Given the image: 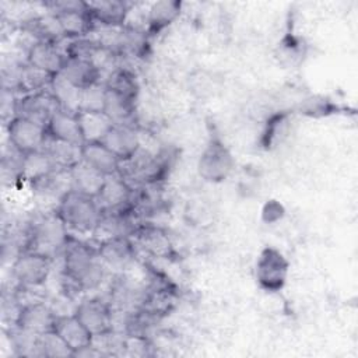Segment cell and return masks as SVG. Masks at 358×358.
Wrapping results in <instances>:
<instances>
[{"instance_id": "cell-31", "label": "cell", "mask_w": 358, "mask_h": 358, "mask_svg": "<svg viewBox=\"0 0 358 358\" xmlns=\"http://www.w3.org/2000/svg\"><path fill=\"white\" fill-rule=\"evenodd\" d=\"M38 352L39 357L60 358V357H74L69 345L62 340V337L52 329L46 333L38 336Z\"/></svg>"}, {"instance_id": "cell-16", "label": "cell", "mask_w": 358, "mask_h": 358, "mask_svg": "<svg viewBox=\"0 0 358 358\" xmlns=\"http://www.w3.org/2000/svg\"><path fill=\"white\" fill-rule=\"evenodd\" d=\"M66 59V52L57 43L34 41L25 53V63L49 76L60 73Z\"/></svg>"}, {"instance_id": "cell-21", "label": "cell", "mask_w": 358, "mask_h": 358, "mask_svg": "<svg viewBox=\"0 0 358 358\" xmlns=\"http://www.w3.org/2000/svg\"><path fill=\"white\" fill-rule=\"evenodd\" d=\"M136 213L133 210H119V211H102L99 224L94 235L101 239L113 236H127L131 238L134 231L140 224L134 220Z\"/></svg>"}, {"instance_id": "cell-30", "label": "cell", "mask_w": 358, "mask_h": 358, "mask_svg": "<svg viewBox=\"0 0 358 358\" xmlns=\"http://www.w3.org/2000/svg\"><path fill=\"white\" fill-rule=\"evenodd\" d=\"M136 112V102L122 98L106 90L103 113L113 124H131Z\"/></svg>"}, {"instance_id": "cell-27", "label": "cell", "mask_w": 358, "mask_h": 358, "mask_svg": "<svg viewBox=\"0 0 358 358\" xmlns=\"http://www.w3.org/2000/svg\"><path fill=\"white\" fill-rule=\"evenodd\" d=\"M48 90L56 98L62 109L70 110V112H78L81 90L74 87L62 73L53 74L50 77Z\"/></svg>"}, {"instance_id": "cell-14", "label": "cell", "mask_w": 358, "mask_h": 358, "mask_svg": "<svg viewBox=\"0 0 358 358\" xmlns=\"http://www.w3.org/2000/svg\"><path fill=\"white\" fill-rule=\"evenodd\" d=\"M96 252L106 268L124 270L136 257V245L131 238L113 236L99 239Z\"/></svg>"}, {"instance_id": "cell-12", "label": "cell", "mask_w": 358, "mask_h": 358, "mask_svg": "<svg viewBox=\"0 0 358 358\" xmlns=\"http://www.w3.org/2000/svg\"><path fill=\"white\" fill-rule=\"evenodd\" d=\"M53 330L69 345L74 357L85 354L92 347L95 340L92 333L81 323V320L73 312L56 315Z\"/></svg>"}, {"instance_id": "cell-1", "label": "cell", "mask_w": 358, "mask_h": 358, "mask_svg": "<svg viewBox=\"0 0 358 358\" xmlns=\"http://www.w3.org/2000/svg\"><path fill=\"white\" fill-rule=\"evenodd\" d=\"M63 277L77 291H92L98 288L106 273V267L92 248L74 238L66 245L62 253Z\"/></svg>"}, {"instance_id": "cell-28", "label": "cell", "mask_w": 358, "mask_h": 358, "mask_svg": "<svg viewBox=\"0 0 358 358\" xmlns=\"http://www.w3.org/2000/svg\"><path fill=\"white\" fill-rule=\"evenodd\" d=\"M43 150L57 169H71L81 161V147L48 138Z\"/></svg>"}, {"instance_id": "cell-7", "label": "cell", "mask_w": 358, "mask_h": 358, "mask_svg": "<svg viewBox=\"0 0 358 358\" xmlns=\"http://www.w3.org/2000/svg\"><path fill=\"white\" fill-rule=\"evenodd\" d=\"M52 257L22 249L17 253L11 264V277L18 287H43L52 273Z\"/></svg>"}, {"instance_id": "cell-25", "label": "cell", "mask_w": 358, "mask_h": 358, "mask_svg": "<svg viewBox=\"0 0 358 358\" xmlns=\"http://www.w3.org/2000/svg\"><path fill=\"white\" fill-rule=\"evenodd\" d=\"M108 91L136 102L140 92V85L136 74L124 67H115L103 81Z\"/></svg>"}, {"instance_id": "cell-22", "label": "cell", "mask_w": 358, "mask_h": 358, "mask_svg": "<svg viewBox=\"0 0 358 358\" xmlns=\"http://www.w3.org/2000/svg\"><path fill=\"white\" fill-rule=\"evenodd\" d=\"M81 159L105 176L120 173L122 169L119 158L102 141L84 143L81 147Z\"/></svg>"}, {"instance_id": "cell-18", "label": "cell", "mask_w": 358, "mask_h": 358, "mask_svg": "<svg viewBox=\"0 0 358 358\" xmlns=\"http://www.w3.org/2000/svg\"><path fill=\"white\" fill-rule=\"evenodd\" d=\"M87 4L95 27L101 25L109 29L122 28L130 14V4L122 0H96L87 1Z\"/></svg>"}, {"instance_id": "cell-13", "label": "cell", "mask_w": 358, "mask_h": 358, "mask_svg": "<svg viewBox=\"0 0 358 358\" xmlns=\"http://www.w3.org/2000/svg\"><path fill=\"white\" fill-rule=\"evenodd\" d=\"M56 315L57 313L55 312V309L45 301L28 302L20 306V310L13 324L25 331L39 336L53 329Z\"/></svg>"}, {"instance_id": "cell-32", "label": "cell", "mask_w": 358, "mask_h": 358, "mask_svg": "<svg viewBox=\"0 0 358 358\" xmlns=\"http://www.w3.org/2000/svg\"><path fill=\"white\" fill-rule=\"evenodd\" d=\"M106 87L103 81L81 90L78 112H103Z\"/></svg>"}, {"instance_id": "cell-8", "label": "cell", "mask_w": 358, "mask_h": 358, "mask_svg": "<svg viewBox=\"0 0 358 358\" xmlns=\"http://www.w3.org/2000/svg\"><path fill=\"white\" fill-rule=\"evenodd\" d=\"M6 131L11 148L22 155L43 150L49 138L45 126L20 115L6 123Z\"/></svg>"}, {"instance_id": "cell-23", "label": "cell", "mask_w": 358, "mask_h": 358, "mask_svg": "<svg viewBox=\"0 0 358 358\" xmlns=\"http://www.w3.org/2000/svg\"><path fill=\"white\" fill-rule=\"evenodd\" d=\"M182 3L178 0H159L150 4L145 15V32L155 36L172 25L182 13Z\"/></svg>"}, {"instance_id": "cell-6", "label": "cell", "mask_w": 358, "mask_h": 358, "mask_svg": "<svg viewBox=\"0 0 358 358\" xmlns=\"http://www.w3.org/2000/svg\"><path fill=\"white\" fill-rule=\"evenodd\" d=\"M289 262L285 255L274 248L264 246L255 264V280L257 285L267 292L281 291L288 280Z\"/></svg>"}, {"instance_id": "cell-20", "label": "cell", "mask_w": 358, "mask_h": 358, "mask_svg": "<svg viewBox=\"0 0 358 358\" xmlns=\"http://www.w3.org/2000/svg\"><path fill=\"white\" fill-rule=\"evenodd\" d=\"M131 241L136 246L154 257L166 259L173 253V248L168 234L159 227L140 224L134 231Z\"/></svg>"}, {"instance_id": "cell-17", "label": "cell", "mask_w": 358, "mask_h": 358, "mask_svg": "<svg viewBox=\"0 0 358 358\" xmlns=\"http://www.w3.org/2000/svg\"><path fill=\"white\" fill-rule=\"evenodd\" d=\"M48 137L56 141L83 147L84 136L77 112L59 109L46 124Z\"/></svg>"}, {"instance_id": "cell-11", "label": "cell", "mask_w": 358, "mask_h": 358, "mask_svg": "<svg viewBox=\"0 0 358 358\" xmlns=\"http://www.w3.org/2000/svg\"><path fill=\"white\" fill-rule=\"evenodd\" d=\"M134 200V186L122 173L106 176L102 190L96 197L102 211L133 210Z\"/></svg>"}, {"instance_id": "cell-26", "label": "cell", "mask_w": 358, "mask_h": 358, "mask_svg": "<svg viewBox=\"0 0 358 358\" xmlns=\"http://www.w3.org/2000/svg\"><path fill=\"white\" fill-rule=\"evenodd\" d=\"M57 168L49 158L45 150L29 152L22 155L21 161V179L29 182L31 185L38 183L39 180L49 176Z\"/></svg>"}, {"instance_id": "cell-4", "label": "cell", "mask_w": 358, "mask_h": 358, "mask_svg": "<svg viewBox=\"0 0 358 358\" xmlns=\"http://www.w3.org/2000/svg\"><path fill=\"white\" fill-rule=\"evenodd\" d=\"M50 13L55 14L66 39L87 38L95 28V24L88 13L87 1L62 0L43 3Z\"/></svg>"}, {"instance_id": "cell-24", "label": "cell", "mask_w": 358, "mask_h": 358, "mask_svg": "<svg viewBox=\"0 0 358 358\" xmlns=\"http://www.w3.org/2000/svg\"><path fill=\"white\" fill-rule=\"evenodd\" d=\"M69 172L71 180V190L92 199L98 197L106 180L105 175L85 164L83 159L78 164H76L71 169H69Z\"/></svg>"}, {"instance_id": "cell-19", "label": "cell", "mask_w": 358, "mask_h": 358, "mask_svg": "<svg viewBox=\"0 0 358 358\" xmlns=\"http://www.w3.org/2000/svg\"><path fill=\"white\" fill-rule=\"evenodd\" d=\"M60 73L78 90H84L102 81L101 67L92 59L87 57L66 55Z\"/></svg>"}, {"instance_id": "cell-5", "label": "cell", "mask_w": 358, "mask_h": 358, "mask_svg": "<svg viewBox=\"0 0 358 358\" xmlns=\"http://www.w3.org/2000/svg\"><path fill=\"white\" fill-rule=\"evenodd\" d=\"M235 168V158L225 143L213 137L204 145L197 159V173L208 183H221L227 180Z\"/></svg>"}, {"instance_id": "cell-29", "label": "cell", "mask_w": 358, "mask_h": 358, "mask_svg": "<svg viewBox=\"0 0 358 358\" xmlns=\"http://www.w3.org/2000/svg\"><path fill=\"white\" fill-rule=\"evenodd\" d=\"M81 124L84 143L101 141L108 130L113 126L103 112H77Z\"/></svg>"}, {"instance_id": "cell-33", "label": "cell", "mask_w": 358, "mask_h": 358, "mask_svg": "<svg viewBox=\"0 0 358 358\" xmlns=\"http://www.w3.org/2000/svg\"><path fill=\"white\" fill-rule=\"evenodd\" d=\"M285 214V210L282 207V204L274 199L267 200L262 208V220L266 224H274L277 221H280Z\"/></svg>"}, {"instance_id": "cell-9", "label": "cell", "mask_w": 358, "mask_h": 358, "mask_svg": "<svg viewBox=\"0 0 358 358\" xmlns=\"http://www.w3.org/2000/svg\"><path fill=\"white\" fill-rule=\"evenodd\" d=\"M73 313L92 333L94 337H103L113 331L112 306L99 296L83 298L74 306Z\"/></svg>"}, {"instance_id": "cell-3", "label": "cell", "mask_w": 358, "mask_h": 358, "mask_svg": "<svg viewBox=\"0 0 358 358\" xmlns=\"http://www.w3.org/2000/svg\"><path fill=\"white\" fill-rule=\"evenodd\" d=\"M55 210L69 231L80 235H94L102 215V208L96 199L74 190L67 192L56 203Z\"/></svg>"}, {"instance_id": "cell-10", "label": "cell", "mask_w": 358, "mask_h": 358, "mask_svg": "<svg viewBox=\"0 0 358 358\" xmlns=\"http://www.w3.org/2000/svg\"><path fill=\"white\" fill-rule=\"evenodd\" d=\"M62 109L52 92L46 90L18 95L15 115L31 119L46 127L52 116Z\"/></svg>"}, {"instance_id": "cell-2", "label": "cell", "mask_w": 358, "mask_h": 358, "mask_svg": "<svg viewBox=\"0 0 358 358\" xmlns=\"http://www.w3.org/2000/svg\"><path fill=\"white\" fill-rule=\"evenodd\" d=\"M71 238V232L56 210H53L52 213H45L36 217L29 224L24 249L35 250L53 259L56 255L63 253Z\"/></svg>"}, {"instance_id": "cell-15", "label": "cell", "mask_w": 358, "mask_h": 358, "mask_svg": "<svg viewBox=\"0 0 358 358\" xmlns=\"http://www.w3.org/2000/svg\"><path fill=\"white\" fill-rule=\"evenodd\" d=\"M101 141L122 164L130 161L141 150V138L133 124H113Z\"/></svg>"}]
</instances>
